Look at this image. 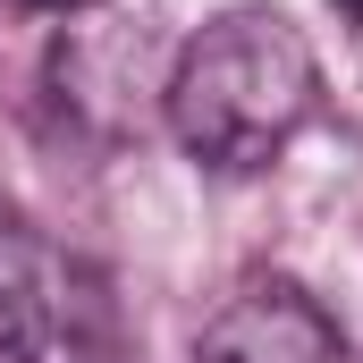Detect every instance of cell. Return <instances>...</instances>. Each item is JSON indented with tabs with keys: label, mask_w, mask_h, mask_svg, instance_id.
I'll use <instances>...</instances> for the list:
<instances>
[{
	"label": "cell",
	"mask_w": 363,
	"mask_h": 363,
	"mask_svg": "<svg viewBox=\"0 0 363 363\" xmlns=\"http://www.w3.org/2000/svg\"><path fill=\"white\" fill-rule=\"evenodd\" d=\"M313 93H321L313 43L279 9H228L178 51L161 101H169V135L203 169L245 178L287 152V135L313 118Z\"/></svg>",
	"instance_id": "obj_1"
},
{
	"label": "cell",
	"mask_w": 363,
	"mask_h": 363,
	"mask_svg": "<svg viewBox=\"0 0 363 363\" xmlns=\"http://www.w3.org/2000/svg\"><path fill=\"white\" fill-rule=\"evenodd\" d=\"M0 363H118V304L93 262L0 194Z\"/></svg>",
	"instance_id": "obj_2"
},
{
	"label": "cell",
	"mask_w": 363,
	"mask_h": 363,
	"mask_svg": "<svg viewBox=\"0 0 363 363\" xmlns=\"http://www.w3.org/2000/svg\"><path fill=\"white\" fill-rule=\"evenodd\" d=\"M194 363H355V355L296 279H254L245 296H228L203 321Z\"/></svg>",
	"instance_id": "obj_3"
},
{
	"label": "cell",
	"mask_w": 363,
	"mask_h": 363,
	"mask_svg": "<svg viewBox=\"0 0 363 363\" xmlns=\"http://www.w3.org/2000/svg\"><path fill=\"white\" fill-rule=\"evenodd\" d=\"M338 9H347V17H355V26H363V0H338Z\"/></svg>",
	"instance_id": "obj_4"
},
{
	"label": "cell",
	"mask_w": 363,
	"mask_h": 363,
	"mask_svg": "<svg viewBox=\"0 0 363 363\" xmlns=\"http://www.w3.org/2000/svg\"><path fill=\"white\" fill-rule=\"evenodd\" d=\"M0 17H17V9H9V0H0Z\"/></svg>",
	"instance_id": "obj_5"
}]
</instances>
